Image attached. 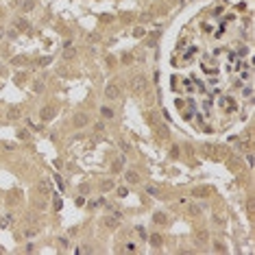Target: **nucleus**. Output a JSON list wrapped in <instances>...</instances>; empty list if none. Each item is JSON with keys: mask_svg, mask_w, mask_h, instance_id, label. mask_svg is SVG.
<instances>
[{"mask_svg": "<svg viewBox=\"0 0 255 255\" xmlns=\"http://www.w3.org/2000/svg\"><path fill=\"white\" fill-rule=\"evenodd\" d=\"M107 94H109V96H116L118 92H116V87H109V89H107Z\"/></svg>", "mask_w": 255, "mask_h": 255, "instance_id": "1", "label": "nucleus"}]
</instances>
